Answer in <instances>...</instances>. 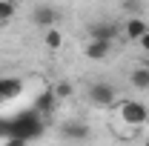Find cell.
Here are the masks:
<instances>
[{
  "mask_svg": "<svg viewBox=\"0 0 149 146\" xmlns=\"http://www.w3.org/2000/svg\"><path fill=\"white\" fill-rule=\"evenodd\" d=\"M120 120L126 123V126H143L149 120V112H146V106L143 103H138V100H123L120 103Z\"/></svg>",
  "mask_w": 149,
  "mask_h": 146,
  "instance_id": "cell-1",
  "label": "cell"
},
{
  "mask_svg": "<svg viewBox=\"0 0 149 146\" xmlns=\"http://www.w3.org/2000/svg\"><path fill=\"white\" fill-rule=\"evenodd\" d=\"M86 95H89V100H92V103H97V106H112V103L118 100V92H115V86H112V83H106V80H97V83H92Z\"/></svg>",
  "mask_w": 149,
  "mask_h": 146,
  "instance_id": "cell-2",
  "label": "cell"
},
{
  "mask_svg": "<svg viewBox=\"0 0 149 146\" xmlns=\"http://www.w3.org/2000/svg\"><path fill=\"white\" fill-rule=\"evenodd\" d=\"M118 35H120V26L112 23V20H95V23H89V37H95V40L115 43Z\"/></svg>",
  "mask_w": 149,
  "mask_h": 146,
  "instance_id": "cell-3",
  "label": "cell"
},
{
  "mask_svg": "<svg viewBox=\"0 0 149 146\" xmlns=\"http://www.w3.org/2000/svg\"><path fill=\"white\" fill-rule=\"evenodd\" d=\"M60 9L57 6H49V3H43V6H37L35 12H32V20H35L37 26H43V29H52V26H57L60 23Z\"/></svg>",
  "mask_w": 149,
  "mask_h": 146,
  "instance_id": "cell-4",
  "label": "cell"
},
{
  "mask_svg": "<svg viewBox=\"0 0 149 146\" xmlns=\"http://www.w3.org/2000/svg\"><path fill=\"white\" fill-rule=\"evenodd\" d=\"M146 29H149V26H146V20H143V15H132V17H126V23L120 26L123 37H126V40H135V43L143 37Z\"/></svg>",
  "mask_w": 149,
  "mask_h": 146,
  "instance_id": "cell-5",
  "label": "cell"
},
{
  "mask_svg": "<svg viewBox=\"0 0 149 146\" xmlns=\"http://www.w3.org/2000/svg\"><path fill=\"white\" fill-rule=\"evenodd\" d=\"M86 57L89 60H106L112 52V43H106V40H95V37H89V43H86Z\"/></svg>",
  "mask_w": 149,
  "mask_h": 146,
  "instance_id": "cell-6",
  "label": "cell"
},
{
  "mask_svg": "<svg viewBox=\"0 0 149 146\" xmlns=\"http://www.w3.org/2000/svg\"><path fill=\"white\" fill-rule=\"evenodd\" d=\"M63 138H66V140H86V138H89V126H86L83 120H69V123L63 126Z\"/></svg>",
  "mask_w": 149,
  "mask_h": 146,
  "instance_id": "cell-7",
  "label": "cell"
},
{
  "mask_svg": "<svg viewBox=\"0 0 149 146\" xmlns=\"http://www.w3.org/2000/svg\"><path fill=\"white\" fill-rule=\"evenodd\" d=\"M129 83L135 86V89L146 92L149 89V66H138V69H132V72H129Z\"/></svg>",
  "mask_w": 149,
  "mask_h": 146,
  "instance_id": "cell-8",
  "label": "cell"
},
{
  "mask_svg": "<svg viewBox=\"0 0 149 146\" xmlns=\"http://www.w3.org/2000/svg\"><path fill=\"white\" fill-rule=\"evenodd\" d=\"M43 43H46V49H52V52H57V49L63 46V32H60L57 26H52V29H46V35H43Z\"/></svg>",
  "mask_w": 149,
  "mask_h": 146,
  "instance_id": "cell-9",
  "label": "cell"
},
{
  "mask_svg": "<svg viewBox=\"0 0 149 146\" xmlns=\"http://www.w3.org/2000/svg\"><path fill=\"white\" fill-rule=\"evenodd\" d=\"M120 9L132 17V15H143L146 6H143V0H120Z\"/></svg>",
  "mask_w": 149,
  "mask_h": 146,
  "instance_id": "cell-10",
  "label": "cell"
},
{
  "mask_svg": "<svg viewBox=\"0 0 149 146\" xmlns=\"http://www.w3.org/2000/svg\"><path fill=\"white\" fill-rule=\"evenodd\" d=\"M12 17H15V3L12 0H0V26L9 23Z\"/></svg>",
  "mask_w": 149,
  "mask_h": 146,
  "instance_id": "cell-11",
  "label": "cell"
},
{
  "mask_svg": "<svg viewBox=\"0 0 149 146\" xmlns=\"http://www.w3.org/2000/svg\"><path fill=\"white\" fill-rule=\"evenodd\" d=\"M55 97H69V95H72V83H69V80H60V83H55Z\"/></svg>",
  "mask_w": 149,
  "mask_h": 146,
  "instance_id": "cell-12",
  "label": "cell"
},
{
  "mask_svg": "<svg viewBox=\"0 0 149 146\" xmlns=\"http://www.w3.org/2000/svg\"><path fill=\"white\" fill-rule=\"evenodd\" d=\"M3 146H29V140L20 138V135H9V140H6Z\"/></svg>",
  "mask_w": 149,
  "mask_h": 146,
  "instance_id": "cell-13",
  "label": "cell"
},
{
  "mask_svg": "<svg viewBox=\"0 0 149 146\" xmlns=\"http://www.w3.org/2000/svg\"><path fill=\"white\" fill-rule=\"evenodd\" d=\"M138 43H141V49H143V55H149V29L143 32V37H141Z\"/></svg>",
  "mask_w": 149,
  "mask_h": 146,
  "instance_id": "cell-14",
  "label": "cell"
},
{
  "mask_svg": "<svg viewBox=\"0 0 149 146\" xmlns=\"http://www.w3.org/2000/svg\"><path fill=\"white\" fill-rule=\"evenodd\" d=\"M143 146H149V138H146V140H143Z\"/></svg>",
  "mask_w": 149,
  "mask_h": 146,
  "instance_id": "cell-15",
  "label": "cell"
}]
</instances>
